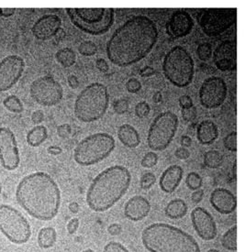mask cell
I'll list each match as a JSON object with an SVG mask.
<instances>
[{
    "mask_svg": "<svg viewBox=\"0 0 245 252\" xmlns=\"http://www.w3.org/2000/svg\"><path fill=\"white\" fill-rule=\"evenodd\" d=\"M55 37H56V39H57L58 40H60V39L63 38V37H64V31H63V30H62V29H60L59 31L56 33Z\"/></svg>",
    "mask_w": 245,
    "mask_h": 252,
    "instance_id": "91938a15",
    "label": "cell"
},
{
    "mask_svg": "<svg viewBox=\"0 0 245 252\" xmlns=\"http://www.w3.org/2000/svg\"><path fill=\"white\" fill-rule=\"evenodd\" d=\"M115 146V139L111 135L103 132L92 134L78 143L74 159L81 166H91L107 158Z\"/></svg>",
    "mask_w": 245,
    "mask_h": 252,
    "instance_id": "ba28073f",
    "label": "cell"
},
{
    "mask_svg": "<svg viewBox=\"0 0 245 252\" xmlns=\"http://www.w3.org/2000/svg\"><path fill=\"white\" fill-rule=\"evenodd\" d=\"M83 252H95L93 250H90V249H88V250H85V251H84Z\"/></svg>",
    "mask_w": 245,
    "mask_h": 252,
    "instance_id": "be15d7a7",
    "label": "cell"
},
{
    "mask_svg": "<svg viewBox=\"0 0 245 252\" xmlns=\"http://www.w3.org/2000/svg\"><path fill=\"white\" fill-rule=\"evenodd\" d=\"M66 13L80 31L100 36L113 25L115 11L113 8H66Z\"/></svg>",
    "mask_w": 245,
    "mask_h": 252,
    "instance_id": "8992f818",
    "label": "cell"
},
{
    "mask_svg": "<svg viewBox=\"0 0 245 252\" xmlns=\"http://www.w3.org/2000/svg\"><path fill=\"white\" fill-rule=\"evenodd\" d=\"M113 108L117 114L122 115L128 112L129 110V102L125 98L116 100L113 104Z\"/></svg>",
    "mask_w": 245,
    "mask_h": 252,
    "instance_id": "f35d334b",
    "label": "cell"
},
{
    "mask_svg": "<svg viewBox=\"0 0 245 252\" xmlns=\"http://www.w3.org/2000/svg\"><path fill=\"white\" fill-rule=\"evenodd\" d=\"M185 183L189 189L196 191V190H199V188L202 186V178L199 174L192 172L186 176Z\"/></svg>",
    "mask_w": 245,
    "mask_h": 252,
    "instance_id": "1f68e13d",
    "label": "cell"
},
{
    "mask_svg": "<svg viewBox=\"0 0 245 252\" xmlns=\"http://www.w3.org/2000/svg\"><path fill=\"white\" fill-rule=\"evenodd\" d=\"M0 231L15 244L27 243L31 236V225L19 210L8 205L0 206Z\"/></svg>",
    "mask_w": 245,
    "mask_h": 252,
    "instance_id": "9c48e42d",
    "label": "cell"
},
{
    "mask_svg": "<svg viewBox=\"0 0 245 252\" xmlns=\"http://www.w3.org/2000/svg\"><path fill=\"white\" fill-rule=\"evenodd\" d=\"M72 132V129L69 124H62L57 128V134L60 137L65 138L68 137Z\"/></svg>",
    "mask_w": 245,
    "mask_h": 252,
    "instance_id": "7bdbcfd3",
    "label": "cell"
},
{
    "mask_svg": "<svg viewBox=\"0 0 245 252\" xmlns=\"http://www.w3.org/2000/svg\"><path fill=\"white\" fill-rule=\"evenodd\" d=\"M79 228V219L78 218H73L70 220L67 224V231L70 235H73L77 232V229Z\"/></svg>",
    "mask_w": 245,
    "mask_h": 252,
    "instance_id": "bcb514c9",
    "label": "cell"
},
{
    "mask_svg": "<svg viewBox=\"0 0 245 252\" xmlns=\"http://www.w3.org/2000/svg\"><path fill=\"white\" fill-rule=\"evenodd\" d=\"M16 199L32 217L49 221L58 214L61 192L52 176L44 172H37L25 176L20 182Z\"/></svg>",
    "mask_w": 245,
    "mask_h": 252,
    "instance_id": "7a4b0ae2",
    "label": "cell"
},
{
    "mask_svg": "<svg viewBox=\"0 0 245 252\" xmlns=\"http://www.w3.org/2000/svg\"><path fill=\"white\" fill-rule=\"evenodd\" d=\"M213 61L217 68L222 72L234 71L237 67L236 40H224L215 49Z\"/></svg>",
    "mask_w": 245,
    "mask_h": 252,
    "instance_id": "e0dca14e",
    "label": "cell"
},
{
    "mask_svg": "<svg viewBox=\"0 0 245 252\" xmlns=\"http://www.w3.org/2000/svg\"><path fill=\"white\" fill-rule=\"evenodd\" d=\"M1 190H2V186H1V183H0V194H1Z\"/></svg>",
    "mask_w": 245,
    "mask_h": 252,
    "instance_id": "e7e4bbea",
    "label": "cell"
},
{
    "mask_svg": "<svg viewBox=\"0 0 245 252\" xmlns=\"http://www.w3.org/2000/svg\"><path fill=\"white\" fill-rule=\"evenodd\" d=\"M155 182H156V177L153 173H146L142 176L141 181H140V185L143 189L147 190V189H150L155 183Z\"/></svg>",
    "mask_w": 245,
    "mask_h": 252,
    "instance_id": "8d00e7d4",
    "label": "cell"
},
{
    "mask_svg": "<svg viewBox=\"0 0 245 252\" xmlns=\"http://www.w3.org/2000/svg\"><path fill=\"white\" fill-rule=\"evenodd\" d=\"M204 197V191L203 190H196L192 194L191 199L192 201L195 203V204H198L200 203L202 201V199Z\"/></svg>",
    "mask_w": 245,
    "mask_h": 252,
    "instance_id": "f907efd6",
    "label": "cell"
},
{
    "mask_svg": "<svg viewBox=\"0 0 245 252\" xmlns=\"http://www.w3.org/2000/svg\"><path fill=\"white\" fill-rule=\"evenodd\" d=\"M178 128V117L171 111L158 115L153 120L147 136V143L154 152L164 151L172 142Z\"/></svg>",
    "mask_w": 245,
    "mask_h": 252,
    "instance_id": "30bf717a",
    "label": "cell"
},
{
    "mask_svg": "<svg viewBox=\"0 0 245 252\" xmlns=\"http://www.w3.org/2000/svg\"><path fill=\"white\" fill-rule=\"evenodd\" d=\"M47 151L52 155H59L60 153H61V149L58 146H50Z\"/></svg>",
    "mask_w": 245,
    "mask_h": 252,
    "instance_id": "9f6ffc18",
    "label": "cell"
},
{
    "mask_svg": "<svg viewBox=\"0 0 245 252\" xmlns=\"http://www.w3.org/2000/svg\"><path fill=\"white\" fill-rule=\"evenodd\" d=\"M207 252H220L218 250H214V249H211V250H208Z\"/></svg>",
    "mask_w": 245,
    "mask_h": 252,
    "instance_id": "6125c7cd",
    "label": "cell"
},
{
    "mask_svg": "<svg viewBox=\"0 0 245 252\" xmlns=\"http://www.w3.org/2000/svg\"><path fill=\"white\" fill-rule=\"evenodd\" d=\"M150 111H151V107L145 101L140 102L135 107V114L140 118L146 117L148 115L150 114Z\"/></svg>",
    "mask_w": 245,
    "mask_h": 252,
    "instance_id": "74e56055",
    "label": "cell"
},
{
    "mask_svg": "<svg viewBox=\"0 0 245 252\" xmlns=\"http://www.w3.org/2000/svg\"><path fill=\"white\" fill-rule=\"evenodd\" d=\"M188 207L182 199L172 200L165 207V214L171 219H179L184 217L187 213Z\"/></svg>",
    "mask_w": 245,
    "mask_h": 252,
    "instance_id": "d4e9b609",
    "label": "cell"
},
{
    "mask_svg": "<svg viewBox=\"0 0 245 252\" xmlns=\"http://www.w3.org/2000/svg\"><path fill=\"white\" fill-rule=\"evenodd\" d=\"M179 105L182 109H188L191 108L193 106V101H192L191 97L187 95H184L180 97L179 98Z\"/></svg>",
    "mask_w": 245,
    "mask_h": 252,
    "instance_id": "ee69618b",
    "label": "cell"
},
{
    "mask_svg": "<svg viewBox=\"0 0 245 252\" xmlns=\"http://www.w3.org/2000/svg\"><path fill=\"white\" fill-rule=\"evenodd\" d=\"M142 240L150 252H200L199 243L191 235L164 223L148 226L142 233Z\"/></svg>",
    "mask_w": 245,
    "mask_h": 252,
    "instance_id": "277c9868",
    "label": "cell"
},
{
    "mask_svg": "<svg viewBox=\"0 0 245 252\" xmlns=\"http://www.w3.org/2000/svg\"><path fill=\"white\" fill-rule=\"evenodd\" d=\"M122 226L120 225V224H112V225H110L108 228H107V231H108V233L110 234V235H112V236H118V235H120L121 234V232H122Z\"/></svg>",
    "mask_w": 245,
    "mask_h": 252,
    "instance_id": "c3c4849f",
    "label": "cell"
},
{
    "mask_svg": "<svg viewBox=\"0 0 245 252\" xmlns=\"http://www.w3.org/2000/svg\"><path fill=\"white\" fill-rule=\"evenodd\" d=\"M48 137V131L44 126H36L27 134V142L31 147L41 145Z\"/></svg>",
    "mask_w": 245,
    "mask_h": 252,
    "instance_id": "484cf974",
    "label": "cell"
},
{
    "mask_svg": "<svg viewBox=\"0 0 245 252\" xmlns=\"http://www.w3.org/2000/svg\"><path fill=\"white\" fill-rule=\"evenodd\" d=\"M158 39L156 24L146 16L130 18L118 28L107 43L108 60L120 67L145 58Z\"/></svg>",
    "mask_w": 245,
    "mask_h": 252,
    "instance_id": "6da1fadb",
    "label": "cell"
},
{
    "mask_svg": "<svg viewBox=\"0 0 245 252\" xmlns=\"http://www.w3.org/2000/svg\"><path fill=\"white\" fill-rule=\"evenodd\" d=\"M43 119H44V114H43V112L41 110L34 111L32 115H31V120H32V122L36 124V125L42 122Z\"/></svg>",
    "mask_w": 245,
    "mask_h": 252,
    "instance_id": "7dc6e473",
    "label": "cell"
},
{
    "mask_svg": "<svg viewBox=\"0 0 245 252\" xmlns=\"http://www.w3.org/2000/svg\"><path fill=\"white\" fill-rule=\"evenodd\" d=\"M155 71L152 66H145L143 69H141L140 71V76L143 77H152L154 75Z\"/></svg>",
    "mask_w": 245,
    "mask_h": 252,
    "instance_id": "816d5d0a",
    "label": "cell"
},
{
    "mask_svg": "<svg viewBox=\"0 0 245 252\" xmlns=\"http://www.w3.org/2000/svg\"><path fill=\"white\" fill-rule=\"evenodd\" d=\"M182 116L185 121H193L197 117V109L192 107L188 109H182Z\"/></svg>",
    "mask_w": 245,
    "mask_h": 252,
    "instance_id": "b9f144b4",
    "label": "cell"
},
{
    "mask_svg": "<svg viewBox=\"0 0 245 252\" xmlns=\"http://www.w3.org/2000/svg\"><path fill=\"white\" fill-rule=\"evenodd\" d=\"M108 105L109 94L107 87L100 83H93L77 96L74 111L78 120L94 122L105 115Z\"/></svg>",
    "mask_w": 245,
    "mask_h": 252,
    "instance_id": "5b68a950",
    "label": "cell"
},
{
    "mask_svg": "<svg viewBox=\"0 0 245 252\" xmlns=\"http://www.w3.org/2000/svg\"><path fill=\"white\" fill-rule=\"evenodd\" d=\"M4 107L12 113H21L23 111V105L20 99L16 96H9L3 101Z\"/></svg>",
    "mask_w": 245,
    "mask_h": 252,
    "instance_id": "4dcf8cb0",
    "label": "cell"
},
{
    "mask_svg": "<svg viewBox=\"0 0 245 252\" xmlns=\"http://www.w3.org/2000/svg\"><path fill=\"white\" fill-rule=\"evenodd\" d=\"M151 211L150 202L143 196L135 195L126 203L124 207L125 216L131 221H141Z\"/></svg>",
    "mask_w": 245,
    "mask_h": 252,
    "instance_id": "44dd1931",
    "label": "cell"
},
{
    "mask_svg": "<svg viewBox=\"0 0 245 252\" xmlns=\"http://www.w3.org/2000/svg\"><path fill=\"white\" fill-rule=\"evenodd\" d=\"M67 82H68L70 87L73 89H76L79 86V81L76 76H69L67 78Z\"/></svg>",
    "mask_w": 245,
    "mask_h": 252,
    "instance_id": "f5cc1de1",
    "label": "cell"
},
{
    "mask_svg": "<svg viewBox=\"0 0 245 252\" xmlns=\"http://www.w3.org/2000/svg\"><path fill=\"white\" fill-rule=\"evenodd\" d=\"M180 143L183 148H188L190 147L192 144L191 137L187 135H184L181 137V140H180Z\"/></svg>",
    "mask_w": 245,
    "mask_h": 252,
    "instance_id": "11a10c76",
    "label": "cell"
},
{
    "mask_svg": "<svg viewBox=\"0 0 245 252\" xmlns=\"http://www.w3.org/2000/svg\"><path fill=\"white\" fill-rule=\"evenodd\" d=\"M223 162V156L218 151H208L204 155V164L207 168L217 169L221 167Z\"/></svg>",
    "mask_w": 245,
    "mask_h": 252,
    "instance_id": "f546056e",
    "label": "cell"
},
{
    "mask_svg": "<svg viewBox=\"0 0 245 252\" xmlns=\"http://www.w3.org/2000/svg\"><path fill=\"white\" fill-rule=\"evenodd\" d=\"M103 252H130L123 245L116 242V241H110L109 243H107Z\"/></svg>",
    "mask_w": 245,
    "mask_h": 252,
    "instance_id": "ab89813d",
    "label": "cell"
},
{
    "mask_svg": "<svg viewBox=\"0 0 245 252\" xmlns=\"http://www.w3.org/2000/svg\"><path fill=\"white\" fill-rule=\"evenodd\" d=\"M57 239V234L54 228H43L41 229L38 235V244L41 249L52 248Z\"/></svg>",
    "mask_w": 245,
    "mask_h": 252,
    "instance_id": "4316f807",
    "label": "cell"
},
{
    "mask_svg": "<svg viewBox=\"0 0 245 252\" xmlns=\"http://www.w3.org/2000/svg\"><path fill=\"white\" fill-rule=\"evenodd\" d=\"M118 137L123 145L134 149L141 143L139 132L130 124H123L118 130Z\"/></svg>",
    "mask_w": 245,
    "mask_h": 252,
    "instance_id": "cb8c5ba5",
    "label": "cell"
},
{
    "mask_svg": "<svg viewBox=\"0 0 245 252\" xmlns=\"http://www.w3.org/2000/svg\"><path fill=\"white\" fill-rule=\"evenodd\" d=\"M197 55L201 61H207L212 56V47L207 42L200 44L197 49Z\"/></svg>",
    "mask_w": 245,
    "mask_h": 252,
    "instance_id": "e575fe53",
    "label": "cell"
},
{
    "mask_svg": "<svg viewBox=\"0 0 245 252\" xmlns=\"http://www.w3.org/2000/svg\"><path fill=\"white\" fill-rule=\"evenodd\" d=\"M31 98L43 107H54L59 104L63 97L61 84L54 77L45 76L34 80L30 87Z\"/></svg>",
    "mask_w": 245,
    "mask_h": 252,
    "instance_id": "7c38bea8",
    "label": "cell"
},
{
    "mask_svg": "<svg viewBox=\"0 0 245 252\" xmlns=\"http://www.w3.org/2000/svg\"><path fill=\"white\" fill-rule=\"evenodd\" d=\"M127 91L135 94L138 93L142 89V84L136 78H130V80L126 84Z\"/></svg>",
    "mask_w": 245,
    "mask_h": 252,
    "instance_id": "60d3db41",
    "label": "cell"
},
{
    "mask_svg": "<svg viewBox=\"0 0 245 252\" xmlns=\"http://www.w3.org/2000/svg\"><path fill=\"white\" fill-rule=\"evenodd\" d=\"M237 20V8H207L198 17L202 31L208 37H216L227 31Z\"/></svg>",
    "mask_w": 245,
    "mask_h": 252,
    "instance_id": "8fae6325",
    "label": "cell"
},
{
    "mask_svg": "<svg viewBox=\"0 0 245 252\" xmlns=\"http://www.w3.org/2000/svg\"><path fill=\"white\" fill-rule=\"evenodd\" d=\"M0 162L8 171L16 170L20 162L15 135L5 127L0 128Z\"/></svg>",
    "mask_w": 245,
    "mask_h": 252,
    "instance_id": "5bb4252c",
    "label": "cell"
},
{
    "mask_svg": "<svg viewBox=\"0 0 245 252\" xmlns=\"http://www.w3.org/2000/svg\"><path fill=\"white\" fill-rule=\"evenodd\" d=\"M61 20L57 15L42 16L32 26V34L37 39L46 40L53 38L61 29Z\"/></svg>",
    "mask_w": 245,
    "mask_h": 252,
    "instance_id": "d6986e66",
    "label": "cell"
},
{
    "mask_svg": "<svg viewBox=\"0 0 245 252\" xmlns=\"http://www.w3.org/2000/svg\"><path fill=\"white\" fill-rule=\"evenodd\" d=\"M183 169L179 165H172L166 169L160 178V188L162 191L171 194L176 191L183 179Z\"/></svg>",
    "mask_w": 245,
    "mask_h": 252,
    "instance_id": "7402d4cb",
    "label": "cell"
},
{
    "mask_svg": "<svg viewBox=\"0 0 245 252\" xmlns=\"http://www.w3.org/2000/svg\"><path fill=\"white\" fill-rule=\"evenodd\" d=\"M222 247L228 251H237V226L229 229L222 237Z\"/></svg>",
    "mask_w": 245,
    "mask_h": 252,
    "instance_id": "f1b7e54d",
    "label": "cell"
},
{
    "mask_svg": "<svg viewBox=\"0 0 245 252\" xmlns=\"http://www.w3.org/2000/svg\"><path fill=\"white\" fill-rule=\"evenodd\" d=\"M15 14L14 8H0V17L9 18Z\"/></svg>",
    "mask_w": 245,
    "mask_h": 252,
    "instance_id": "db71d44e",
    "label": "cell"
},
{
    "mask_svg": "<svg viewBox=\"0 0 245 252\" xmlns=\"http://www.w3.org/2000/svg\"><path fill=\"white\" fill-rule=\"evenodd\" d=\"M210 204L220 214L233 213L237 207L236 196L225 188H217L210 194Z\"/></svg>",
    "mask_w": 245,
    "mask_h": 252,
    "instance_id": "ffe728a7",
    "label": "cell"
},
{
    "mask_svg": "<svg viewBox=\"0 0 245 252\" xmlns=\"http://www.w3.org/2000/svg\"><path fill=\"white\" fill-rule=\"evenodd\" d=\"M236 168H237V162H236V160H235V162L233 163V166H232V176H233L234 179H236V176H237Z\"/></svg>",
    "mask_w": 245,
    "mask_h": 252,
    "instance_id": "94428289",
    "label": "cell"
},
{
    "mask_svg": "<svg viewBox=\"0 0 245 252\" xmlns=\"http://www.w3.org/2000/svg\"><path fill=\"white\" fill-rule=\"evenodd\" d=\"M70 211L74 214H77V212L79 211V205L77 204V202H73L69 205Z\"/></svg>",
    "mask_w": 245,
    "mask_h": 252,
    "instance_id": "6f0895ef",
    "label": "cell"
},
{
    "mask_svg": "<svg viewBox=\"0 0 245 252\" xmlns=\"http://www.w3.org/2000/svg\"><path fill=\"white\" fill-rule=\"evenodd\" d=\"M162 98H163V97H162L161 92L157 91L154 93L153 97V100L154 103H160L162 101Z\"/></svg>",
    "mask_w": 245,
    "mask_h": 252,
    "instance_id": "680465c9",
    "label": "cell"
},
{
    "mask_svg": "<svg viewBox=\"0 0 245 252\" xmlns=\"http://www.w3.org/2000/svg\"><path fill=\"white\" fill-rule=\"evenodd\" d=\"M163 75L171 84L184 88L191 84L195 74V64L184 47L176 46L169 51L163 62Z\"/></svg>",
    "mask_w": 245,
    "mask_h": 252,
    "instance_id": "52a82bcc",
    "label": "cell"
},
{
    "mask_svg": "<svg viewBox=\"0 0 245 252\" xmlns=\"http://www.w3.org/2000/svg\"><path fill=\"white\" fill-rule=\"evenodd\" d=\"M227 94V84L222 78L208 77L199 89L200 104L207 109L220 107L226 99Z\"/></svg>",
    "mask_w": 245,
    "mask_h": 252,
    "instance_id": "4fadbf2b",
    "label": "cell"
},
{
    "mask_svg": "<svg viewBox=\"0 0 245 252\" xmlns=\"http://www.w3.org/2000/svg\"><path fill=\"white\" fill-rule=\"evenodd\" d=\"M158 162V155L153 152L146 153L141 161V164L144 168H153Z\"/></svg>",
    "mask_w": 245,
    "mask_h": 252,
    "instance_id": "d590c367",
    "label": "cell"
},
{
    "mask_svg": "<svg viewBox=\"0 0 245 252\" xmlns=\"http://www.w3.org/2000/svg\"><path fill=\"white\" fill-rule=\"evenodd\" d=\"M78 51L84 56H93L97 54L98 47L96 45V43L91 40H85L79 45Z\"/></svg>",
    "mask_w": 245,
    "mask_h": 252,
    "instance_id": "d6a6232c",
    "label": "cell"
},
{
    "mask_svg": "<svg viewBox=\"0 0 245 252\" xmlns=\"http://www.w3.org/2000/svg\"><path fill=\"white\" fill-rule=\"evenodd\" d=\"M191 222L199 237L203 240H213L218 229L211 214L203 207H196L191 212Z\"/></svg>",
    "mask_w": 245,
    "mask_h": 252,
    "instance_id": "2e32d148",
    "label": "cell"
},
{
    "mask_svg": "<svg viewBox=\"0 0 245 252\" xmlns=\"http://www.w3.org/2000/svg\"><path fill=\"white\" fill-rule=\"evenodd\" d=\"M131 182L130 171L122 165H114L104 170L90 184L86 202L95 212H104L122 198Z\"/></svg>",
    "mask_w": 245,
    "mask_h": 252,
    "instance_id": "3957f363",
    "label": "cell"
},
{
    "mask_svg": "<svg viewBox=\"0 0 245 252\" xmlns=\"http://www.w3.org/2000/svg\"><path fill=\"white\" fill-rule=\"evenodd\" d=\"M96 66L102 73H106V72L108 71V64H107L106 60H104L103 58H99L96 61Z\"/></svg>",
    "mask_w": 245,
    "mask_h": 252,
    "instance_id": "681fc988",
    "label": "cell"
},
{
    "mask_svg": "<svg viewBox=\"0 0 245 252\" xmlns=\"http://www.w3.org/2000/svg\"><path fill=\"white\" fill-rule=\"evenodd\" d=\"M25 61L19 55H8L0 61V92L8 91L22 77Z\"/></svg>",
    "mask_w": 245,
    "mask_h": 252,
    "instance_id": "9a60e30c",
    "label": "cell"
},
{
    "mask_svg": "<svg viewBox=\"0 0 245 252\" xmlns=\"http://www.w3.org/2000/svg\"><path fill=\"white\" fill-rule=\"evenodd\" d=\"M219 137L217 125L211 120H203L197 129V137L202 145H210Z\"/></svg>",
    "mask_w": 245,
    "mask_h": 252,
    "instance_id": "603a6c76",
    "label": "cell"
},
{
    "mask_svg": "<svg viewBox=\"0 0 245 252\" xmlns=\"http://www.w3.org/2000/svg\"><path fill=\"white\" fill-rule=\"evenodd\" d=\"M194 27L191 16L184 10H176L166 22V33L172 38H183L187 36Z\"/></svg>",
    "mask_w": 245,
    "mask_h": 252,
    "instance_id": "ac0fdd59",
    "label": "cell"
},
{
    "mask_svg": "<svg viewBox=\"0 0 245 252\" xmlns=\"http://www.w3.org/2000/svg\"><path fill=\"white\" fill-rule=\"evenodd\" d=\"M176 158L179 159V160H186L189 158L190 156V153L189 151L186 149V148H178L176 149V153H175Z\"/></svg>",
    "mask_w": 245,
    "mask_h": 252,
    "instance_id": "f6af8a7d",
    "label": "cell"
},
{
    "mask_svg": "<svg viewBox=\"0 0 245 252\" xmlns=\"http://www.w3.org/2000/svg\"><path fill=\"white\" fill-rule=\"evenodd\" d=\"M224 147L232 153L237 152V133L236 131H232L230 134H228L226 137H224L223 140Z\"/></svg>",
    "mask_w": 245,
    "mask_h": 252,
    "instance_id": "836d02e7",
    "label": "cell"
},
{
    "mask_svg": "<svg viewBox=\"0 0 245 252\" xmlns=\"http://www.w3.org/2000/svg\"><path fill=\"white\" fill-rule=\"evenodd\" d=\"M55 58L61 66L68 68L76 63L77 54L70 48H62L56 53Z\"/></svg>",
    "mask_w": 245,
    "mask_h": 252,
    "instance_id": "83f0119b",
    "label": "cell"
}]
</instances>
